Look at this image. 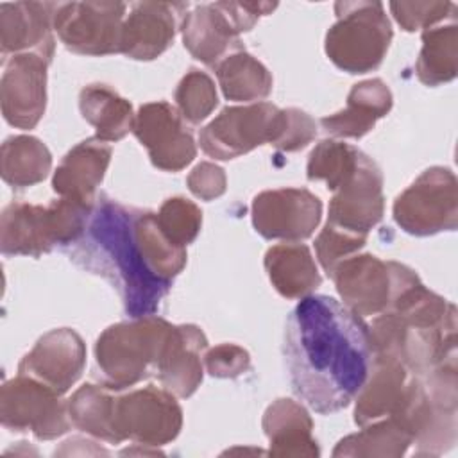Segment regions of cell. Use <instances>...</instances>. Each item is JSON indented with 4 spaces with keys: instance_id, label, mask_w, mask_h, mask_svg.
<instances>
[{
    "instance_id": "cell-1",
    "label": "cell",
    "mask_w": 458,
    "mask_h": 458,
    "mask_svg": "<svg viewBox=\"0 0 458 458\" xmlns=\"http://www.w3.org/2000/svg\"><path fill=\"white\" fill-rule=\"evenodd\" d=\"M66 252L118 292L131 318L156 315L186 265V249L166 238L156 213L106 195L95 199L86 231Z\"/></svg>"
},
{
    "instance_id": "cell-2",
    "label": "cell",
    "mask_w": 458,
    "mask_h": 458,
    "mask_svg": "<svg viewBox=\"0 0 458 458\" xmlns=\"http://www.w3.org/2000/svg\"><path fill=\"white\" fill-rule=\"evenodd\" d=\"M283 354L292 390L322 415L354 401L374 358L369 326L327 295L302 297L292 310Z\"/></svg>"
},
{
    "instance_id": "cell-3",
    "label": "cell",
    "mask_w": 458,
    "mask_h": 458,
    "mask_svg": "<svg viewBox=\"0 0 458 458\" xmlns=\"http://www.w3.org/2000/svg\"><path fill=\"white\" fill-rule=\"evenodd\" d=\"M374 356L401 361L411 374H426L456 358V308L413 277L369 326Z\"/></svg>"
},
{
    "instance_id": "cell-4",
    "label": "cell",
    "mask_w": 458,
    "mask_h": 458,
    "mask_svg": "<svg viewBox=\"0 0 458 458\" xmlns=\"http://www.w3.org/2000/svg\"><path fill=\"white\" fill-rule=\"evenodd\" d=\"M390 417L410 433L417 456L447 453L458 437L456 358L422 376L411 374L404 395Z\"/></svg>"
},
{
    "instance_id": "cell-5",
    "label": "cell",
    "mask_w": 458,
    "mask_h": 458,
    "mask_svg": "<svg viewBox=\"0 0 458 458\" xmlns=\"http://www.w3.org/2000/svg\"><path fill=\"white\" fill-rule=\"evenodd\" d=\"M93 202L68 197L48 206L11 202L0 216L2 254L38 258L55 245L70 247L86 231Z\"/></svg>"
},
{
    "instance_id": "cell-6",
    "label": "cell",
    "mask_w": 458,
    "mask_h": 458,
    "mask_svg": "<svg viewBox=\"0 0 458 458\" xmlns=\"http://www.w3.org/2000/svg\"><path fill=\"white\" fill-rule=\"evenodd\" d=\"M172 324L157 315L118 322L95 344V372L109 390H125L156 372Z\"/></svg>"
},
{
    "instance_id": "cell-7",
    "label": "cell",
    "mask_w": 458,
    "mask_h": 458,
    "mask_svg": "<svg viewBox=\"0 0 458 458\" xmlns=\"http://www.w3.org/2000/svg\"><path fill=\"white\" fill-rule=\"evenodd\" d=\"M336 21L326 34L329 61L347 73L376 70L390 47L392 25L381 2H336Z\"/></svg>"
},
{
    "instance_id": "cell-8",
    "label": "cell",
    "mask_w": 458,
    "mask_h": 458,
    "mask_svg": "<svg viewBox=\"0 0 458 458\" xmlns=\"http://www.w3.org/2000/svg\"><path fill=\"white\" fill-rule=\"evenodd\" d=\"M394 220L408 234L431 236L458 225V182L451 168L424 170L394 202Z\"/></svg>"
},
{
    "instance_id": "cell-9",
    "label": "cell",
    "mask_w": 458,
    "mask_h": 458,
    "mask_svg": "<svg viewBox=\"0 0 458 458\" xmlns=\"http://www.w3.org/2000/svg\"><path fill=\"white\" fill-rule=\"evenodd\" d=\"M283 122V109L270 102L231 106L200 129L199 143L213 159H234L263 143L274 145Z\"/></svg>"
},
{
    "instance_id": "cell-10",
    "label": "cell",
    "mask_w": 458,
    "mask_h": 458,
    "mask_svg": "<svg viewBox=\"0 0 458 458\" xmlns=\"http://www.w3.org/2000/svg\"><path fill=\"white\" fill-rule=\"evenodd\" d=\"M417 274L397 261H383L372 254H352L340 261L331 279L344 306L363 317L383 313L394 295Z\"/></svg>"
},
{
    "instance_id": "cell-11",
    "label": "cell",
    "mask_w": 458,
    "mask_h": 458,
    "mask_svg": "<svg viewBox=\"0 0 458 458\" xmlns=\"http://www.w3.org/2000/svg\"><path fill=\"white\" fill-rule=\"evenodd\" d=\"M0 422L11 431H30L38 440L64 435L70 426L68 401L45 383L18 374L0 390Z\"/></svg>"
},
{
    "instance_id": "cell-12",
    "label": "cell",
    "mask_w": 458,
    "mask_h": 458,
    "mask_svg": "<svg viewBox=\"0 0 458 458\" xmlns=\"http://www.w3.org/2000/svg\"><path fill=\"white\" fill-rule=\"evenodd\" d=\"M182 428V408L163 386L131 390L114 399V429L120 442L159 447L172 442Z\"/></svg>"
},
{
    "instance_id": "cell-13",
    "label": "cell",
    "mask_w": 458,
    "mask_h": 458,
    "mask_svg": "<svg viewBox=\"0 0 458 458\" xmlns=\"http://www.w3.org/2000/svg\"><path fill=\"white\" fill-rule=\"evenodd\" d=\"M123 2H66L57 4L54 30L61 43L81 55H107L120 52Z\"/></svg>"
},
{
    "instance_id": "cell-14",
    "label": "cell",
    "mask_w": 458,
    "mask_h": 458,
    "mask_svg": "<svg viewBox=\"0 0 458 458\" xmlns=\"http://www.w3.org/2000/svg\"><path fill=\"white\" fill-rule=\"evenodd\" d=\"M252 225L267 240L301 242L320 224L322 202L304 188H277L258 193L250 206Z\"/></svg>"
},
{
    "instance_id": "cell-15",
    "label": "cell",
    "mask_w": 458,
    "mask_h": 458,
    "mask_svg": "<svg viewBox=\"0 0 458 458\" xmlns=\"http://www.w3.org/2000/svg\"><path fill=\"white\" fill-rule=\"evenodd\" d=\"M132 132L159 170L179 172L197 156V145L184 118L165 100L143 104L136 113Z\"/></svg>"
},
{
    "instance_id": "cell-16",
    "label": "cell",
    "mask_w": 458,
    "mask_h": 458,
    "mask_svg": "<svg viewBox=\"0 0 458 458\" xmlns=\"http://www.w3.org/2000/svg\"><path fill=\"white\" fill-rule=\"evenodd\" d=\"M383 174L379 166L363 154L356 170L333 190L327 224L367 236L383 218Z\"/></svg>"
},
{
    "instance_id": "cell-17",
    "label": "cell",
    "mask_w": 458,
    "mask_h": 458,
    "mask_svg": "<svg viewBox=\"0 0 458 458\" xmlns=\"http://www.w3.org/2000/svg\"><path fill=\"white\" fill-rule=\"evenodd\" d=\"M48 61L38 54H18L5 61L0 81V106L7 123L34 129L47 107Z\"/></svg>"
},
{
    "instance_id": "cell-18",
    "label": "cell",
    "mask_w": 458,
    "mask_h": 458,
    "mask_svg": "<svg viewBox=\"0 0 458 458\" xmlns=\"http://www.w3.org/2000/svg\"><path fill=\"white\" fill-rule=\"evenodd\" d=\"M86 363V345L70 327L45 333L21 358L18 374L30 376L57 394H66L81 377Z\"/></svg>"
},
{
    "instance_id": "cell-19",
    "label": "cell",
    "mask_w": 458,
    "mask_h": 458,
    "mask_svg": "<svg viewBox=\"0 0 458 458\" xmlns=\"http://www.w3.org/2000/svg\"><path fill=\"white\" fill-rule=\"evenodd\" d=\"M188 4L138 2L123 20L120 54L136 61L159 57L174 41L179 16Z\"/></svg>"
},
{
    "instance_id": "cell-20",
    "label": "cell",
    "mask_w": 458,
    "mask_h": 458,
    "mask_svg": "<svg viewBox=\"0 0 458 458\" xmlns=\"http://www.w3.org/2000/svg\"><path fill=\"white\" fill-rule=\"evenodd\" d=\"M59 4V2H57ZM55 2L0 4L2 54H38L50 63L55 48L54 13Z\"/></svg>"
},
{
    "instance_id": "cell-21",
    "label": "cell",
    "mask_w": 458,
    "mask_h": 458,
    "mask_svg": "<svg viewBox=\"0 0 458 458\" xmlns=\"http://www.w3.org/2000/svg\"><path fill=\"white\" fill-rule=\"evenodd\" d=\"M206 349L208 338L200 327L193 324H172L156 367L161 386L175 397H190L202 383Z\"/></svg>"
},
{
    "instance_id": "cell-22",
    "label": "cell",
    "mask_w": 458,
    "mask_h": 458,
    "mask_svg": "<svg viewBox=\"0 0 458 458\" xmlns=\"http://www.w3.org/2000/svg\"><path fill=\"white\" fill-rule=\"evenodd\" d=\"M182 43L200 63L216 68L227 55L243 50L240 32L222 2L193 7L181 21Z\"/></svg>"
},
{
    "instance_id": "cell-23",
    "label": "cell",
    "mask_w": 458,
    "mask_h": 458,
    "mask_svg": "<svg viewBox=\"0 0 458 458\" xmlns=\"http://www.w3.org/2000/svg\"><path fill=\"white\" fill-rule=\"evenodd\" d=\"M411 372L397 360L374 356L369 376L354 397V422L358 426L390 417L408 386Z\"/></svg>"
},
{
    "instance_id": "cell-24",
    "label": "cell",
    "mask_w": 458,
    "mask_h": 458,
    "mask_svg": "<svg viewBox=\"0 0 458 458\" xmlns=\"http://www.w3.org/2000/svg\"><path fill=\"white\" fill-rule=\"evenodd\" d=\"M109 161L111 147L106 141L88 138L77 143L54 172V191L59 197L93 202L97 186L102 182Z\"/></svg>"
},
{
    "instance_id": "cell-25",
    "label": "cell",
    "mask_w": 458,
    "mask_h": 458,
    "mask_svg": "<svg viewBox=\"0 0 458 458\" xmlns=\"http://www.w3.org/2000/svg\"><path fill=\"white\" fill-rule=\"evenodd\" d=\"M392 109V91L381 79H367L352 86L347 106L324 116L322 129L335 138H361Z\"/></svg>"
},
{
    "instance_id": "cell-26",
    "label": "cell",
    "mask_w": 458,
    "mask_h": 458,
    "mask_svg": "<svg viewBox=\"0 0 458 458\" xmlns=\"http://www.w3.org/2000/svg\"><path fill=\"white\" fill-rule=\"evenodd\" d=\"M263 431L272 456H318L313 438V420L306 408L293 399H276L263 413Z\"/></svg>"
},
{
    "instance_id": "cell-27",
    "label": "cell",
    "mask_w": 458,
    "mask_h": 458,
    "mask_svg": "<svg viewBox=\"0 0 458 458\" xmlns=\"http://www.w3.org/2000/svg\"><path fill=\"white\" fill-rule=\"evenodd\" d=\"M265 270L272 286L286 299L308 297L322 283L310 249L297 242L270 247L265 254Z\"/></svg>"
},
{
    "instance_id": "cell-28",
    "label": "cell",
    "mask_w": 458,
    "mask_h": 458,
    "mask_svg": "<svg viewBox=\"0 0 458 458\" xmlns=\"http://www.w3.org/2000/svg\"><path fill=\"white\" fill-rule=\"evenodd\" d=\"M79 107L82 118L95 127V138L100 141H120L134 127L136 114L131 102L106 84L82 88Z\"/></svg>"
},
{
    "instance_id": "cell-29",
    "label": "cell",
    "mask_w": 458,
    "mask_h": 458,
    "mask_svg": "<svg viewBox=\"0 0 458 458\" xmlns=\"http://www.w3.org/2000/svg\"><path fill=\"white\" fill-rule=\"evenodd\" d=\"M52 168L48 147L27 134L11 136L2 143L0 172L4 182L13 188H29L41 182Z\"/></svg>"
},
{
    "instance_id": "cell-30",
    "label": "cell",
    "mask_w": 458,
    "mask_h": 458,
    "mask_svg": "<svg viewBox=\"0 0 458 458\" xmlns=\"http://www.w3.org/2000/svg\"><path fill=\"white\" fill-rule=\"evenodd\" d=\"M417 77L426 86H440L458 72V27L456 20L422 30V48L415 64Z\"/></svg>"
},
{
    "instance_id": "cell-31",
    "label": "cell",
    "mask_w": 458,
    "mask_h": 458,
    "mask_svg": "<svg viewBox=\"0 0 458 458\" xmlns=\"http://www.w3.org/2000/svg\"><path fill=\"white\" fill-rule=\"evenodd\" d=\"M114 399L104 385H82L68 399L72 426L98 440L120 444L114 429Z\"/></svg>"
},
{
    "instance_id": "cell-32",
    "label": "cell",
    "mask_w": 458,
    "mask_h": 458,
    "mask_svg": "<svg viewBox=\"0 0 458 458\" xmlns=\"http://www.w3.org/2000/svg\"><path fill=\"white\" fill-rule=\"evenodd\" d=\"M218 84L229 100H263L272 91V75L263 63L245 50L227 55L216 68Z\"/></svg>"
},
{
    "instance_id": "cell-33",
    "label": "cell",
    "mask_w": 458,
    "mask_h": 458,
    "mask_svg": "<svg viewBox=\"0 0 458 458\" xmlns=\"http://www.w3.org/2000/svg\"><path fill=\"white\" fill-rule=\"evenodd\" d=\"M411 445L410 433L392 417L361 426L347 435L333 449V456H404Z\"/></svg>"
},
{
    "instance_id": "cell-34",
    "label": "cell",
    "mask_w": 458,
    "mask_h": 458,
    "mask_svg": "<svg viewBox=\"0 0 458 458\" xmlns=\"http://www.w3.org/2000/svg\"><path fill=\"white\" fill-rule=\"evenodd\" d=\"M363 154L349 143L322 140L308 157L306 175L310 181H324L333 191L356 170Z\"/></svg>"
},
{
    "instance_id": "cell-35",
    "label": "cell",
    "mask_w": 458,
    "mask_h": 458,
    "mask_svg": "<svg viewBox=\"0 0 458 458\" xmlns=\"http://www.w3.org/2000/svg\"><path fill=\"white\" fill-rule=\"evenodd\" d=\"M175 102L177 111L181 113L184 122L200 123L213 113L218 104L213 79L206 72L191 68L190 72H186L175 89Z\"/></svg>"
},
{
    "instance_id": "cell-36",
    "label": "cell",
    "mask_w": 458,
    "mask_h": 458,
    "mask_svg": "<svg viewBox=\"0 0 458 458\" xmlns=\"http://www.w3.org/2000/svg\"><path fill=\"white\" fill-rule=\"evenodd\" d=\"M156 216L166 238L184 249L197 238L202 225L200 208L184 197L166 199Z\"/></svg>"
},
{
    "instance_id": "cell-37",
    "label": "cell",
    "mask_w": 458,
    "mask_h": 458,
    "mask_svg": "<svg viewBox=\"0 0 458 458\" xmlns=\"http://www.w3.org/2000/svg\"><path fill=\"white\" fill-rule=\"evenodd\" d=\"M367 242L365 234H356L331 224H326L315 240V252L320 267L331 277L335 267L345 258L356 254Z\"/></svg>"
},
{
    "instance_id": "cell-38",
    "label": "cell",
    "mask_w": 458,
    "mask_h": 458,
    "mask_svg": "<svg viewBox=\"0 0 458 458\" xmlns=\"http://www.w3.org/2000/svg\"><path fill=\"white\" fill-rule=\"evenodd\" d=\"M388 7L406 32L429 29L447 18H454L456 13L453 2H390Z\"/></svg>"
},
{
    "instance_id": "cell-39",
    "label": "cell",
    "mask_w": 458,
    "mask_h": 458,
    "mask_svg": "<svg viewBox=\"0 0 458 458\" xmlns=\"http://www.w3.org/2000/svg\"><path fill=\"white\" fill-rule=\"evenodd\" d=\"M204 367L213 377L234 379L250 369V354L236 344H220L204 354Z\"/></svg>"
},
{
    "instance_id": "cell-40",
    "label": "cell",
    "mask_w": 458,
    "mask_h": 458,
    "mask_svg": "<svg viewBox=\"0 0 458 458\" xmlns=\"http://www.w3.org/2000/svg\"><path fill=\"white\" fill-rule=\"evenodd\" d=\"M283 131L274 147L284 152H297L317 136V123L306 111L297 107L283 109Z\"/></svg>"
},
{
    "instance_id": "cell-41",
    "label": "cell",
    "mask_w": 458,
    "mask_h": 458,
    "mask_svg": "<svg viewBox=\"0 0 458 458\" xmlns=\"http://www.w3.org/2000/svg\"><path fill=\"white\" fill-rule=\"evenodd\" d=\"M190 191L199 197L200 200H213L218 199L220 195H224L225 186H227V179L225 174L220 166H216L215 163L204 161L199 163L188 175L186 179Z\"/></svg>"
}]
</instances>
